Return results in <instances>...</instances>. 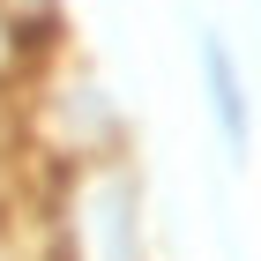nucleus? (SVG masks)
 <instances>
[{
    "instance_id": "f257e3e1",
    "label": "nucleus",
    "mask_w": 261,
    "mask_h": 261,
    "mask_svg": "<svg viewBox=\"0 0 261 261\" xmlns=\"http://www.w3.org/2000/svg\"><path fill=\"white\" fill-rule=\"evenodd\" d=\"M201 75H209V112H217V135L231 157H246V82H239V60L224 38H201Z\"/></svg>"
}]
</instances>
